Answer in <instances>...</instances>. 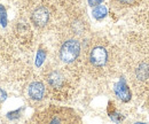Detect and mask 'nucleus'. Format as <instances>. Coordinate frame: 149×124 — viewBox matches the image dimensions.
I'll return each instance as SVG.
<instances>
[{"label":"nucleus","instance_id":"f03ea898","mask_svg":"<svg viewBox=\"0 0 149 124\" xmlns=\"http://www.w3.org/2000/svg\"><path fill=\"white\" fill-rule=\"evenodd\" d=\"M139 44L135 40V55L127 59V72L133 86L141 93L149 91V43L146 38Z\"/></svg>","mask_w":149,"mask_h":124},{"label":"nucleus","instance_id":"f257e3e1","mask_svg":"<svg viewBox=\"0 0 149 124\" xmlns=\"http://www.w3.org/2000/svg\"><path fill=\"white\" fill-rule=\"evenodd\" d=\"M84 63L87 72L94 78L107 76L115 63V52L110 43L102 37H93L85 50Z\"/></svg>","mask_w":149,"mask_h":124},{"label":"nucleus","instance_id":"f8f14e48","mask_svg":"<svg viewBox=\"0 0 149 124\" xmlns=\"http://www.w3.org/2000/svg\"><path fill=\"white\" fill-rule=\"evenodd\" d=\"M101 1H102V0H88V4H90L91 6H97V5L101 4Z\"/></svg>","mask_w":149,"mask_h":124},{"label":"nucleus","instance_id":"20e7f679","mask_svg":"<svg viewBox=\"0 0 149 124\" xmlns=\"http://www.w3.org/2000/svg\"><path fill=\"white\" fill-rule=\"evenodd\" d=\"M116 11H132V18L142 30L149 31V0H110Z\"/></svg>","mask_w":149,"mask_h":124},{"label":"nucleus","instance_id":"7ed1b4c3","mask_svg":"<svg viewBox=\"0 0 149 124\" xmlns=\"http://www.w3.org/2000/svg\"><path fill=\"white\" fill-rule=\"evenodd\" d=\"M33 123L52 124V123H79L80 117L74 109L68 107L49 106L46 109H42L36 113L30 120Z\"/></svg>","mask_w":149,"mask_h":124},{"label":"nucleus","instance_id":"423d86ee","mask_svg":"<svg viewBox=\"0 0 149 124\" xmlns=\"http://www.w3.org/2000/svg\"><path fill=\"white\" fill-rule=\"evenodd\" d=\"M30 20H31V23L33 24V27L37 28L38 30L46 29L52 21L51 7L47 5H44V4H39L37 6H35L31 9Z\"/></svg>","mask_w":149,"mask_h":124},{"label":"nucleus","instance_id":"9d476101","mask_svg":"<svg viewBox=\"0 0 149 124\" xmlns=\"http://www.w3.org/2000/svg\"><path fill=\"white\" fill-rule=\"evenodd\" d=\"M107 15V7L103 5H97L93 9V16L96 20H102Z\"/></svg>","mask_w":149,"mask_h":124},{"label":"nucleus","instance_id":"1a4fd4ad","mask_svg":"<svg viewBox=\"0 0 149 124\" xmlns=\"http://www.w3.org/2000/svg\"><path fill=\"white\" fill-rule=\"evenodd\" d=\"M115 92H116L117 97L122 101H129L131 99L130 89L127 88V85H126V83L124 81H120L119 83H117V85L115 88Z\"/></svg>","mask_w":149,"mask_h":124},{"label":"nucleus","instance_id":"4468645a","mask_svg":"<svg viewBox=\"0 0 149 124\" xmlns=\"http://www.w3.org/2000/svg\"><path fill=\"white\" fill-rule=\"evenodd\" d=\"M67 1H70V2H79L81 0H67Z\"/></svg>","mask_w":149,"mask_h":124},{"label":"nucleus","instance_id":"0eeeda50","mask_svg":"<svg viewBox=\"0 0 149 124\" xmlns=\"http://www.w3.org/2000/svg\"><path fill=\"white\" fill-rule=\"evenodd\" d=\"M45 81L47 82L48 86L53 90H61L63 89L67 84V78L62 69L60 68H52L47 67L45 70Z\"/></svg>","mask_w":149,"mask_h":124},{"label":"nucleus","instance_id":"ddd939ff","mask_svg":"<svg viewBox=\"0 0 149 124\" xmlns=\"http://www.w3.org/2000/svg\"><path fill=\"white\" fill-rule=\"evenodd\" d=\"M5 99H6V93L2 90H0V102H2Z\"/></svg>","mask_w":149,"mask_h":124},{"label":"nucleus","instance_id":"9b49d317","mask_svg":"<svg viewBox=\"0 0 149 124\" xmlns=\"http://www.w3.org/2000/svg\"><path fill=\"white\" fill-rule=\"evenodd\" d=\"M0 22L2 24L6 23V11H5V8L1 5H0Z\"/></svg>","mask_w":149,"mask_h":124},{"label":"nucleus","instance_id":"6e6552de","mask_svg":"<svg viewBox=\"0 0 149 124\" xmlns=\"http://www.w3.org/2000/svg\"><path fill=\"white\" fill-rule=\"evenodd\" d=\"M46 95V86L42 82L35 81L30 84L29 86V97L35 100V101H40L45 98Z\"/></svg>","mask_w":149,"mask_h":124},{"label":"nucleus","instance_id":"39448f33","mask_svg":"<svg viewBox=\"0 0 149 124\" xmlns=\"http://www.w3.org/2000/svg\"><path fill=\"white\" fill-rule=\"evenodd\" d=\"M80 54H81V44L77 38V36L70 34L65 36L60 41L57 55L61 63L65 66L74 64L80 59Z\"/></svg>","mask_w":149,"mask_h":124}]
</instances>
